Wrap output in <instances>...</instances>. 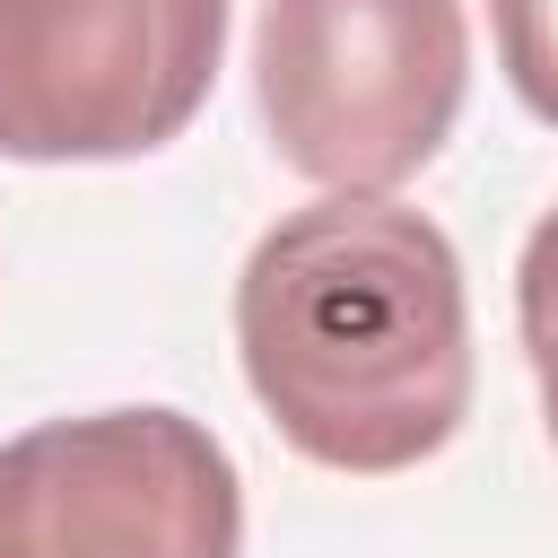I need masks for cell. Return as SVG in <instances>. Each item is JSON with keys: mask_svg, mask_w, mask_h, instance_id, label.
<instances>
[{"mask_svg": "<svg viewBox=\"0 0 558 558\" xmlns=\"http://www.w3.org/2000/svg\"><path fill=\"white\" fill-rule=\"evenodd\" d=\"M253 87L296 174L323 192H392L462 113V0H262Z\"/></svg>", "mask_w": 558, "mask_h": 558, "instance_id": "cell-2", "label": "cell"}, {"mask_svg": "<svg viewBox=\"0 0 558 558\" xmlns=\"http://www.w3.org/2000/svg\"><path fill=\"white\" fill-rule=\"evenodd\" d=\"M235 357L305 462L349 480L418 471L471 410V296L445 227L384 192L288 209L244 253Z\"/></svg>", "mask_w": 558, "mask_h": 558, "instance_id": "cell-1", "label": "cell"}, {"mask_svg": "<svg viewBox=\"0 0 558 558\" xmlns=\"http://www.w3.org/2000/svg\"><path fill=\"white\" fill-rule=\"evenodd\" d=\"M514 314H523V357H532V384H541V418H549V445H558V209L532 227L523 244V270H514Z\"/></svg>", "mask_w": 558, "mask_h": 558, "instance_id": "cell-5", "label": "cell"}, {"mask_svg": "<svg viewBox=\"0 0 558 558\" xmlns=\"http://www.w3.org/2000/svg\"><path fill=\"white\" fill-rule=\"evenodd\" d=\"M218 52L227 0H0V157H148L209 105Z\"/></svg>", "mask_w": 558, "mask_h": 558, "instance_id": "cell-3", "label": "cell"}, {"mask_svg": "<svg viewBox=\"0 0 558 558\" xmlns=\"http://www.w3.org/2000/svg\"><path fill=\"white\" fill-rule=\"evenodd\" d=\"M488 26L514 96L558 131V0H488Z\"/></svg>", "mask_w": 558, "mask_h": 558, "instance_id": "cell-6", "label": "cell"}, {"mask_svg": "<svg viewBox=\"0 0 558 558\" xmlns=\"http://www.w3.org/2000/svg\"><path fill=\"white\" fill-rule=\"evenodd\" d=\"M244 480L183 410H87L0 445V558H235Z\"/></svg>", "mask_w": 558, "mask_h": 558, "instance_id": "cell-4", "label": "cell"}]
</instances>
